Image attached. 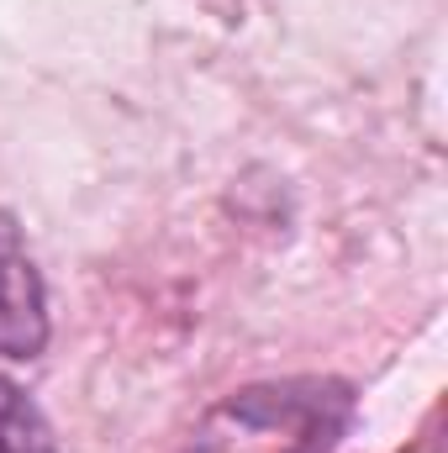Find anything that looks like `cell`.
<instances>
[{
	"label": "cell",
	"instance_id": "cell-3",
	"mask_svg": "<svg viewBox=\"0 0 448 453\" xmlns=\"http://www.w3.org/2000/svg\"><path fill=\"white\" fill-rule=\"evenodd\" d=\"M0 453H58L48 417L37 411V401L0 374Z\"/></svg>",
	"mask_w": 448,
	"mask_h": 453
},
{
	"label": "cell",
	"instance_id": "cell-2",
	"mask_svg": "<svg viewBox=\"0 0 448 453\" xmlns=\"http://www.w3.org/2000/svg\"><path fill=\"white\" fill-rule=\"evenodd\" d=\"M48 342L42 280L27 258L16 222L0 211V358H37Z\"/></svg>",
	"mask_w": 448,
	"mask_h": 453
},
{
	"label": "cell",
	"instance_id": "cell-1",
	"mask_svg": "<svg viewBox=\"0 0 448 453\" xmlns=\"http://www.w3.org/2000/svg\"><path fill=\"white\" fill-rule=\"evenodd\" d=\"M353 417L343 380H269L212 406L180 453H333Z\"/></svg>",
	"mask_w": 448,
	"mask_h": 453
}]
</instances>
